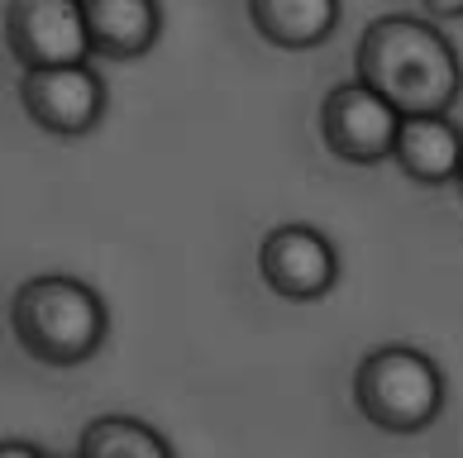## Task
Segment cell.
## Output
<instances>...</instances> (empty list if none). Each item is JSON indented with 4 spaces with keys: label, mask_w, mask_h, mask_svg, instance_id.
Instances as JSON below:
<instances>
[{
    "label": "cell",
    "mask_w": 463,
    "mask_h": 458,
    "mask_svg": "<svg viewBox=\"0 0 463 458\" xmlns=\"http://www.w3.org/2000/svg\"><path fill=\"white\" fill-rule=\"evenodd\" d=\"M354 67L402 115H439L463 91V58L430 14H377L358 33Z\"/></svg>",
    "instance_id": "1"
},
{
    "label": "cell",
    "mask_w": 463,
    "mask_h": 458,
    "mask_svg": "<svg viewBox=\"0 0 463 458\" xmlns=\"http://www.w3.org/2000/svg\"><path fill=\"white\" fill-rule=\"evenodd\" d=\"M10 334L33 363L43 368H81L106 349L110 305L91 282L72 273L24 277L10 296Z\"/></svg>",
    "instance_id": "2"
},
{
    "label": "cell",
    "mask_w": 463,
    "mask_h": 458,
    "mask_svg": "<svg viewBox=\"0 0 463 458\" xmlns=\"http://www.w3.org/2000/svg\"><path fill=\"white\" fill-rule=\"evenodd\" d=\"M354 406L383 435H420L444 411V368L416 344H383L354 372Z\"/></svg>",
    "instance_id": "3"
},
{
    "label": "cell",
    "mask_w": 463,
    "mask_h": 458,
    "mask_svg": "<svg viewBox=\"0 0 463 458\" xmlns=\"http://www.w3.org/2000/svg\"><path fill=\"white\" fill-rule=\"evenodd\" d=\"M20 110L33 129L53 139H81L106 120V77L91 62H58V67H24L14 81Z\"/></svg>",
    "instance_id": "4"
},
{
    "label": "cell",
    "mask_w": 463,
    "mask_h": 458,
    "mask_svg": "<svg viewBox=\"0 0 463 458\" xmlns=\"http://www.w3.org/2000/svg\"><path fill=\"white\" fill-rule=\"evenodd\" d=\"M402 110L392 100L368 87L364 77L339 81L320 100V139L349 167H377L392 158V139H397Z\"/></svg>",
    "instance_id": "5"
},
{
    "label": "cell",
    "mask_w": 463,
    "mask_h": 458,
    "mask_svg": "<svg viewBox=\"0 0 463 458\" xmlns=\"http://www.w3.org/2000/svg\"><path fill=\"white\" fill-rule=\"evenodd\" d=\"M0 33H5V53L20 62V72L91 58L81 0H5Z\"/></svg>",
    "instance_id": "6"
},
{
    "label": "cell",
    "mask_w": 463,
    "mask_h": 458,
    "mask_svg": "<svg viewBox=\"0 0 463 458\" xmlns=\"http://www.w3.org/2000/svg\"><path fill=\"white\" fill-rule=\"evenodd\" d=\"M259 277L287 301H320L339 282V248L316 225H278L259 244Z\"/></svg>",
    "instance_id": "7"
},
{
    "label": "cell",
    "mask_w": 463,
    "mask_h": 458,
    "mask_svg": "<svg viewBox=\"0 0 463 458\" xmlns=\"http://www.w3.org/2000/svg\"><path fill=\"white\" fill-rule=\"evenodd\" d=\"M392 163L420 186H454L463 163V129L439 115H402L397 139H392Z\"/></svg>",
    "instance_id": "8"
},
{
    "label": "cell",
    "mask_w": 463,
    "mask_h": 458,
    "mask_svg": "<svg viewBox=\"0 0 463 458\" xmlns=\"http://www.w3.org/2000/svg\"><path fill=\"white\" fill-rule=\"evenodd\" d=\"M91 53L134 62L163 39V0H81Z\"/></svg>",
    "instance_id": "9"
},
{
    "label": "cell",
    "mask_w": 463,
    "mask_h": 458,
    "mask_svg": "<svg viewBox=\"0 0 463 458\" xmlns=\"http://www.w3.org/2000/svg\"><path fill=\"white\" fill-rule=\"evenodd\" d=\"M244 10L259 39L282 53H306V48L330 43L339 14H345L339 0H244Z\"/></svg>",
    "instance_id": "10"
},
{
    "label": "cell",
    "mask_w": 463,
    "mask_h": 458,
    "mask_svg": "<svg viewBox=\"0 0 463 458\" xmlns=\"http://www.w3.org/2000/svg\"><path fill=\"white\" fill-rule=\"evenodd\" d=\"M81 458H173V444L139 416H96L77 435Z\"/></svg>",
    "instance_id": "11"
},
{
    "label": "cell",
    "mask_w": 463,
    "mask_h": 458,
    "mask_svg": "<svg viewBox=\"0 0 463 458\" xmlns=\"http://www.w3.org/2000/svg\"><path fill=\"white\" fill-rule=\"evenodd\" d=\"M430 20H463V0H425Z\"/></svg>",
    "instance_id": "12"
},
{
    "label": "cell",
    "mask_w": 463,
    "mask_h": 458,
    "mask_svg": "<svg viewBox=\"0 0 463 458\" xmlns=\"http://www.w3.org/2000/svg\"><path fill=\"white\" fill-rule=\"evenodd\" d=\"M5 453H29V458H43V444H24V439H0V458Z\"/></svg>",
    "instance_id": "13"
},
{
    "label": "cell",
    "mask_w": 463,
    "mask_h": 458,
    "mask_svg": "<svg viewBox=\"0 0 463 458\" xmlns=\"http://www.w3.org/2000/svg\"><path fill=\"white\" fill-rule=\"evenodd\" d=\"M454 186H458V196H463V163H458V177H454Z\"/></svg>",
    "instance_id": "14"
}]
</instances>
